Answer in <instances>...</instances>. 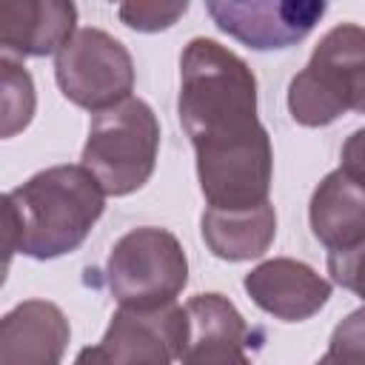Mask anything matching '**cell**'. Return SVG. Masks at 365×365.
Masks as SVG:
<instances>
[{
  "label": "cell",
  "mask_w": 365,
  "mask_h": 365,
  "mask_svg": "<svg viewBox=\"0 0 365 365\" xmlns=\"http://www.w3.org/2000/svg\"><path fill=\"white\" fill-rule=\"evenodd\" d=\"M188 342V314L177 302L160 308L114 311L103 348L114 365H171Z\"/></svg>",
  "instance_id": "cell-9"
},
{
  "label": "cell",
  "mask_w": 365,
  "mask_h": 365,
  "mask_svg": "<svg viewBox=\"0 0 365 365\" xmlns=\"http://www.w3.org/2000/svg\"><path fill=\"white\" fill-rule=\"evenodd\" d=\"M0 83H3V91H0V103H3L0 134L14 137L34 117V106H37L34 83H31V74L20 63H14L11 57H0Z\"/></svg>",
  "instance_id": "cell-16"
},
{
  "label": "cell",
  "mask_w": 365,
  "mask_h": 365,
  "mask_svg": "<svg viewBox=\"0 0 365 365\" xmlns=\"http://www.w3.org/2000/svg\"><path fill=\"white\" fill-rule=\"evenodd\" d=\"M188 342L180 365H251L248 325L222 294H197L185 302Z\"/></svg>",
  "instance_id": "cell-11"
},
{
  "label": "cell",
  "mask_w": 365,
  "mask_h": 365,
  "mask_svg": "<svg viewBox=\"0 0 365 365\" xmlns=\"http://www.w3.org/2000/svg\"><path fill=\"white\" fill-rule=\"evenodd\" d=\"M325 354L336 365H365V305L351 311L334 328Z\"/></svg>",
  "instance_id": "cell-17"
},
{
  "label": "cell",
  "mask_w": 365,
  "mask_h": 365,
  "mask_svg": "<svg viewBox=\"0 0 365 365\" xmlns=\"http://www.w3.org/2000/svg\"><path fill=\"white\" fill-rule=\"evenodd\" d=\"M68 336V319L54 302L26 299L0 322V365H60Z\"/></svg>",
  "instance_id": "cell-12"
},
{
  "label": "cell",
  "mask_w": 365,
  "mask_h": 365,
  "mask_svg": "<svg viewBox=\"0 0 365 365\" xmlns=\"http://www.w3.org/2000/svg\"><path fill=\"white\" fill-rule=\"evenodd\" d=\"M202 240L208 251L228 262L262 257L277 234V214L271 202L254 208H205L200 220Z\"/></svg>",
  "instance_id": "cell-15"
},
{
  "label": "cell",
  "mask_w": 365,
  "mask_h": 365,
  "mask_svg": "<svg viewBox=\"0 0 365 365\" xmlns=\"http://www.w3.org/2000/svg\"><path fill=\"white\" fill-rule=\"evenodd\" d=\"M106 282L120 308L171 305L188 282V257L171 231L157 225L131 228L108 254Z\"/></svg>",
  "instance_id": "cell-5"
},
{
  "label": "cell",
  "mask_w": 365,
  "mask_h": 365,
  "mask_svg": "<svg viewBox=\"0 0 365 365\" xmlns=\"http://www.w3.org/2000/svg\"><path fill=\"white\" fill-rule=\"evenodd\" d=\"M188 11V3H157V0H148V3H120L117 14L120 20L134 29V31H163L168 26H174L182 14Z\"/></svg>",
  "instance_id": "cell-18"
},
{
  "label": "cell",
  "mask_w": 365,
  "mask_h": 365,
  "mask_svg": "<svg viewBox=\"0 0 365 365\" xmlns=\"http://www.w3.org/2000/svg\"><path fill=\"white\" fill-rule=\"evenodd\" d=\"M308 220L314 237L328 251H342L365 240V185L334 168L311 194Z\"/></svg>",
  "instance_id": "cell-14"
},
{
  "label": "cell",
  "mask_w": 365,
  "mask_h": 365,
  "mask_svg": "<svg viewBox=\"0 0 365 365\" xmlns=\"http://www.w3.org/2000/svg\"><path fill=\"white\" fill-rule=\"evenodd\" d=\"M328 274L365 302V240L342 251H328Z\"/></svg>",
  "instance_id": "cell-19"
},
{
  "label": "cell",
  "mask_w": 365,
  "mask_h": 365,
  "mask_svg": "<svg viewBox=\"0 0 365 365\" xmlns=\"http://www.w3.org/2000/svg\"><path fill=\"white\" fill-rule=\"evenodd\" d=\"M288 111L299 125L319 128L345 111L365 114V29L334 26L314 48L308 66L291 77Z\"/></svg>",
  "instance_id": "cell-3"
},
{
  "label": "cell",
  "mask_w": 365,
  "mask_h": 365,
  "mask_svg": "<svg viewBox=\"0 0 365 365\" xmlns=\"http://www.w3.org/2000/svg\"><path fill=\"white\" fill-rule=\"evenodd\" d=\"M242 288L257 308L282 322H302L331 299V282L319 277L308 262L291 257L259 262L245 274Z\"/></svg>",
  "instance_id": "cell-10"
},
{
  "label": "cell",
  "mask_w": 365,
  "mask_h": 365,
  "mask_svg": "<svg viewBox=\"0 0 365 365\" xmlns=\"http://www.w3.org/2000/svg\"><path fill=\"white\" fill-rule=\"evenodd\" d=\"M197 154V180L208 208H254L268 202L274 154L265 128L257 134Z\"/></svg>",
  "instance_id": "cell-7"
},
{
  "label": "cell",
  "mask_w": 365,
  "mask_h": 365,
  "mask_svg": "<svg viewBox=\"0 0 365 365\" xmlns=\"http://www.w3.org/2000/svg\"><path fill=\"white\" fill-rule=\"evenodd\" d=\"M77 6L68 0H3L0 43L23 57L60 54L77 34Z\"/></svg>",
  "instance_id": "cell-13"
},
{
  "label": "cell",
  "mask_w": 365,
  "mask_h": 365,
  "mask_svg": "<svg viewBox=\"0 0 365 365\" xmlns=\"http://www.w3.org/2000/svg\"><path fill=\"white\" fill-rule=\"evenodd\" d=\"M317 365H336V362H334V359L325 354V356H319V359H317Z\"/></svg>",
  "instance_id": "cell-22"
},
{
  "label": "cell",
  "mask_w": 365,
  "mask_h": 365,
  "mask_svg": "<svg viewBox=\"0 0 365 365\" xmlns=\"http://www.w3.org/2000/svg\"><path fill=\"white\" fill-rule=\"evenodd\" d=\"M325 3L317 0H211L205 11L220 31L257 48H288L305 40L325 14Z\"/></svg>",
  "instance_id": "cell-8"
},
{
  "label": "cell",
  "mask_w": 365,
  "mask_h": 365,
  "mask_svg": "<svg viewBox=\"0 0 365 365\" xmlns=\"http://www.w3.org/2000/svg\"><path fill=\"white\" fill-rule=\"evenodd\" d=\"M160 123L151 106L140 97L91 117L83 145V163L106 194L125 197L143 188L157 165Z\"/></svg>",
  "instance_id": "cell-4"
},
{
  "label": "cell",
  "mask_w": 365,
  "mask_h": 365,
  "mask_svg": "<svg viewBox=\"0 0 365 365\" xmlns=\"http://www.w3.org/2000/svg\"><path fill=\"white\" fill-rule=\"evenodd\" d=\"M339 168L356 180L359 185H365V128H356L345 143H342V157H339Z\"/></svg>",
  "instance_id": "cell-20"
},
{
  "label": "cell",
  "mask_w": 365,
  "mask_h": 365,
  "mask_svg": "<svg viewBox=\"0 0 365 365\" xmlns=\"http://www.w3.org/2000/svg\"><path fill=\"white\" fill-rule=\"evenodd\" d=\"M106 211V191L86 165H51L6 194V251L54 259L83 245Z\"/></svg>",
  "instance_id": "cell-1"
},
{
  "label": "cell",
  "mask_w": 365,
  "mask_h": 365,
  "mask_svg": "<svg viewBox=\"0 0 365 365\" xmlns=\"http://www.w3.org/2000/svg\"><path fill=\"white\" fill-rule=\"evenodd\" d=\"M74 365H114V359L106 354L103 345H88V348H83V351L77 354Z\"/></svg>",
  "instance_id": "cell-21"
},
{
  "label": "cell",
  "mask_w": 365,
  "mask_h": 365,
  "mask_svg": "<svg viewBox=\"0 0 365 365\" xmlns=\"http://www.w3.org/2000/svg\"><path fill=\"white\" fill-rule=\"evenodd\" d=\"M177 111L194 151L220 148L262 128L254 71L240 54L208 37H194L182 48Z\"/></svg>",
  "instance_id": "cell-2"
},
{
  "label": "cell",
  "mask_w": 365,
  "mask_h": 365,
  "mask_svg": "<svg viewBox=\"0 0 365 365\" xmlns=\"http://www.w3.org/2000/svg\"><path fill=\"white\" fill-rule=\"evenodd\" d=\"M54 77L66 100L100 114L131 97L134 60L108 31L77 29L54 57Z\"/></svg>",
  "instance_id": "cell-6"
}]
</instances>
